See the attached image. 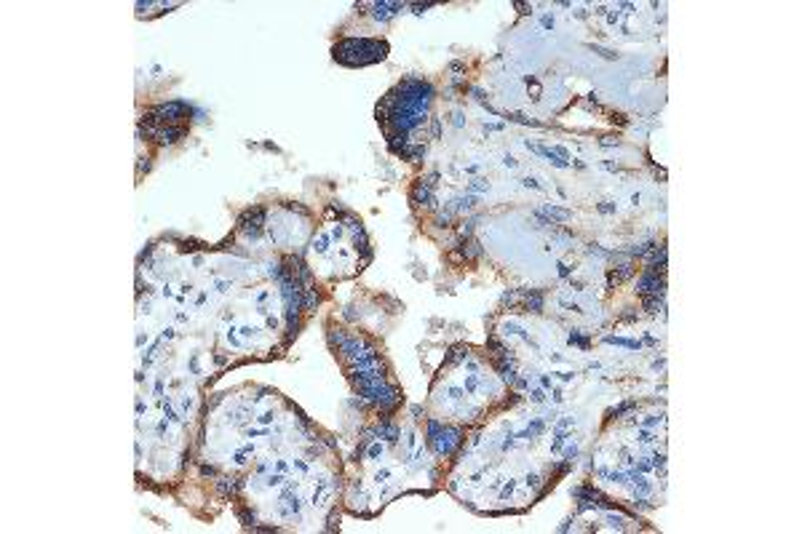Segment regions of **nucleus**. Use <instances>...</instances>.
Listing matches in <instances>:
<instances>
[{
    "instance_id": "obj_1",
    "label": "nucleus",
    "mask_w": 802,
    "mask_h": 534,
    "mask_svg": "<svg viewBox=\"0 0 802 534\" xmlns=\"http://www.w3.org/2000/svg\"><path fill=\"white\" fill-rule=\"evenodd\" d=\"M332 57H335V62L348 67L375 65V62H383L388 57V43L367 41V38H361V41H343L332 49Z\"/></svg>"
}]
</instances>
